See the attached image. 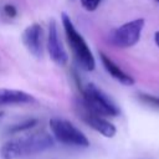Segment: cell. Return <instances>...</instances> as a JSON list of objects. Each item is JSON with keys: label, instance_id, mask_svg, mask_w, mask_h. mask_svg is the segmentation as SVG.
<instances>
[{"label": "cell", "instance_id": "2e32d148", "mask_svg": "<svg viewBox=\"0 0 159 159\" xmlns=\"http://www.w3.org/2000/svg\"><path fill=\"white\" fill-rule=\"evenodd\" d=\"M155 1H157V2H159V0H155Z\"/></svg>", "mask_w": 159, "mask_h": 159}, {"label": "cell", "instance_id": "3957f363", "mask_svg": "<svg viewBox=\"0 0 159 159\" xmlns=\"http://www.w3.org/2000/svg\"><path fill=\"white\" fill-rule=\"evenodd\" d=\"M82 103L92 112L102 117H116L119 114L117 104L94 83H87L81 87Z\"/></svg>", "mask_w": 159, "mask_h": 159}, {"label": "cell", "instance_id": "8fae6325", "mask_svg": "<svg viewBox=\"0 0 159 159\" xmlns=\"http://www.w3.org/2000/svg\"><path fill=\"white\" fill-rule=\"evenodd\" d=\"M139 99L152 107H157L159 108V97H155V96H152V94H148V93H139L138 94Z\"/></svg>", "mask_w": 159, "mask_h": 159}, {"label": "cell", "instance_id": "30bf717a", "mask_svg": "<svg viewBox=\"0 0 159 159\" xmlns=\"http://www.w3.org/2000/svg\"><path fill=\"white\" fill-rule=\"evenodd\" d=\"M35 101V97L27 92L12 88H0V107L9 104H24L31 103Z\"/></svg>", "mask_w": 159, "mask_h": 159}, {"label": "cell", "instance_id": "277c9868", "mask_svg": "<svg viewBox=\"0 0 159 159\" xmlns=\"http://www.w3.org/2000/svg\"><path fill=\"white\" fill-rule=\"evenodd\" d=\"M50 128L53 134V137L66 144L72 147H80V148H87L89 147L88 138L71 122L62 119V118H52L50 119Z\"/></svg>", "mask_w": 159, "mask_h": 159}, {"label": "cell", "instance_id": "9a60e30c", "mask_svg": "<svg viewBox=\"0 0 159 159\" xmlns=\"http://www.w3.org/2000/svg\"><path fill=\"white\" fill-rule=\"evenodd\" d=\"M154 41H155L157 46L159 47V31H157V32L154 34Z\"/></svg>", "mask_w": 159, "mask_h": 159}, {"label": "cell", "instance_id": "4fadbf2b", "mask_svg": "<svg viewBox=\"0 0 159 159\" xmlns=\"http://www.w3.org/2000/svg\"><path fill=\"white\" fill-rule=\"evenodd\" d=\"M81 5L87 10V11H94L102 2V0H80Z\"/></svg>", "mask_w": 159, "mask_h": 159}, {"label": "cell", "instance_id": "9c48e42d", "mask_svg": "<svg viewBox=\"0 0 159 159\" xmlns=\"http://www.w3.org/2000/svg\"><path fill=\"white\" fill-rule=\"evenodd\" d=\"M99 58H101V62H102V65H103V67L106 68V71L116 80V81H118L119 83H122V84H124V86H132V84H134V78L130 76V75H128L127 72H124L116 62H113L112 61V58H109L106 53H103V52H101L99 53Z\"/></svg>", "mask_w": 159, "mask_h": 159}, {"label": "cell", "instance_id": "8992f818", "mask_svg": "<svg viewBox=\"0 0 159 159\" xmlns=\"http://www.w3.org/2000/svg\"><path fill=\"white\" fill-rule=\"evenodd\" d=\"M77 111H78V116L82 118V120L86 124H88L91 128H93L96 132L101 133L102 135H104L107 138H112L116 134L117 129L109 120H107L104 117L89 111L82 102H80L77 104Z\"/></svg>", "mask_w": 159, "mask_h": 159}, {"label": "cell", "instance_id": "6da1fadb", "mask_svg": "<svg viewBox=\"0 0 159 159\" xmlns=\"http://www.w3.org/2000/svg\"><path fill=\"white\" fill-rule=\"evenodd\" d=\"M53 138L46 132H36L6 142L0 148L1 159H20L53 147Z\"/></svg>", "mask_w": 159, "mask_h": 159}, {"label": "cell", "instance_id": "7c38bea8", "mask_svg": "<svg viewBox=\"0 0 159 159\" xmlns=\"http://www.w3.org/2000/svg\"><path fill=\"white\" fill-rule=\"evenodd\" d=\"M36 122H37L36 119L25 120V122H22V123H19V124L14 125V127L10 129V132H11V133H17V132H21V130H24V129H29V128L34 127V125L36 124Z\"/></svg>", "mask_w": 159, "mask_h": 159}, {"label": "cell", "instance_id": "5bb4252c", "mask_svg": "<svg viewBox=\"0 0 159 159\" xmlns=\"http://www.w3.org/2000/svg\"><path fill=\"white\" fill-rule=\"evenodd\" d=\"M2 12H4V15H5L6 17H9V19H14V17L17 15V10H16V7H15L14 5H11V4H6V5H4V7H2Z\"/></svg>", "mask_w": 159, "mask_h": 159}, {"label": "cell", "instance_id": "e0dca14e", "mask_svg": "<svg viewBox=\"0 0 159 159\" xmlns=\"http://www.w3.org/2000/svg\"><path fill=\"white\" fill-rule=\"evenodd\" d=\"M1 114H2V113H1V112H0V117H1Z\"/></svg>", "mask_w": 159, "mask_h": 159}, {"label": "cell", "instance_id": "5b68a950", "mask_svg": "<svg viewBox=\"0 0 159 159\" xmlns=\"http://www.w3.org/2000/svg\"><path fill=\"white\" fill-rule=\"evenodd\" d=\"M143 27H144V19L139 17V19L132 20L114 29L109 34L108 41L113 46L119 48L132 47L139 41Z\"/></svg>", "mask_w": 159, "mask_h": 159}, {"label": "cell", "instance_id": "ba28073f", "mask_svg": "<svg viewBox=\"0 0 159 159\" xmlns=\"http://www.w3.org/2000/svg\"><path fill=\"white\" fill-rule=\"evenodd\" d=\"M42 27L39 24H32L27 26L22 32V42L27 51L36 58H41L43 55V43H42Z\"/></svg>", "mask_w": 159, "mask_h": 159}, {"label": "cell", "instance_id": "7a4b0ae2", "mask_svg": "<svg viewBox=\"0 0 159 159\" xmlns=\"http://www.w3.org/2000/svg\"><path fill=\"white\" fill-rule=\"evenodd\" d=\"M61 21H62V26L65 30L67 42L71 47V51L73 53L76 62L84 71H93L96 67V61H94V56H93L89 46L87 45L86 40L77 31L71 17L66 12L61 14Z\"/></svg>", "mask_w": 159, "mask_h": 159}, {"label": "cell", "instance_id": "52a82bcc", "mask_svg": "<svg viewBox=\"0 0 159 159\" xmlns=\"http://www.w3.org/2000/svg\"><path fill=\"white\" fill-rule=\"evenodd\" d=\"M47 52L51 57V60L60 65L63 66L68 61L67 52L61 42V39L58 36V30H57V24L52 19L48 24V34H47Z\"/></svg>", "mask_w": 159, "mask_h": 159}]
</instances>
